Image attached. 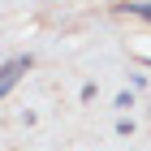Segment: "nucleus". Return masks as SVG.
Segmentation results:
<instances>
[{"instance_id": "nucleus-1", "label": "nucleus", "mask_w": 151, "mask_h": 151, "mask_svg": "<svg viewBox=\"0 0 151 151\" xmlns=\"http://www.w3.org/2000/svg\"><path fill=\"white\" fill-rule=\"evenodd\" d=\"M26 69H30V56H17V60H9V65L0 69V99H4V95L17 86V78H22Z\"/></svg>"}, {"instance_id": "nucleus-2", "label": "nucleus", "mask_w": 151, "mask_h": 151, "mask_svg": "<svg viewBox=\"0 0 151 151\" xmlns=\"http://www.w3.org/2000/svg\"><path fill=\"white\" fill-rule=\"evenodd\" d=\"M121 13H134V17H142V22H151V0H125V4H116Z\"/></svg>"}, {"instance_id": "nucleus-3", "label": "nucleus", "mask_w": 151, "mask_h": 151, "mask_svg": "<svg viewBox=\"0 0 151 151\" xmlns=\"http://www.w3.org/2000/svg\"><path fill=\"white\" fill-rule=\"evenodd\" d=\"M116 108H121V112H129V108H134V95L121 91V95H116Z\"/></svg>"}]
</instances>
